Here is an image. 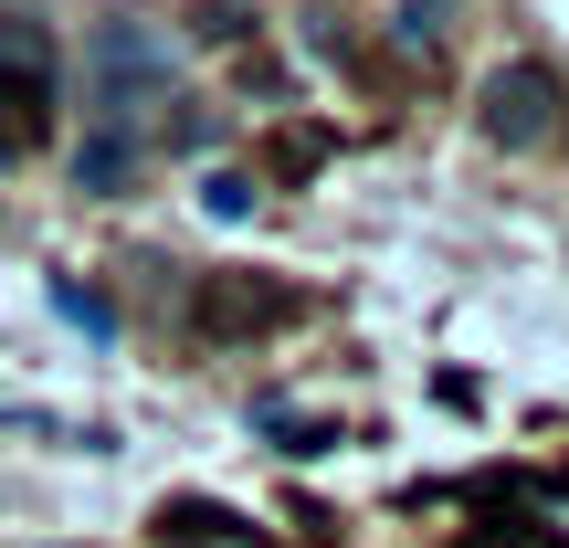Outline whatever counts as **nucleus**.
<instances>
[{"mask_svg": "<svg viewBox=\"0 0 569 548\" xmlns=\"http://www.w3.org/2000/svg\"><path fill=\"white\" fill-rule=\"evenodd\" d=\"M148 106H169V42H148L138 21H106L84 42V117H96L74 159L84 190H127V169L148 159Z\"/></svg>", "mask_w": 569, "mask_h": 548, "instance_id": "nucleus-1", "label": "nucleus"}, {"mask_svg": "<svg viewBox=\"0 0 569 548\" xmlns=\"http://www.w3.org/2000/svg\"><path fill=\"white\" fill-rule=\"evenodd\" d=\"M53 106H63V63H53V32L32 11L0 21V148H42L53 138Z\"/></svg>", "mask_w": 569, "mask_h": 548, "instance_id": "nucleus-2", "label": "nucleus"}, {"mask_svg": "<svg viewBox=\"0 0 569 548\" xmlns=\"http://www.w3.org/2000/svg\"><path fill=\"white\" fill-rule=\"evenodd\" d=\"M486 138L496 148H549L559 138V74L549 63H496L486 74Z\"/></svg>", "mask_w": 569, "mask_h": 548, "instance_id": "nucleus-3", "label": "nucleus"}, {"mask_svg": "<svg viewBox=\"0 0 569 548\" xmlns=\"http://www.w3.org/2000/svg\"><path fill=\"white\" fill-rule=\"evenodd\" d=\"M284 317H296V296L284 285H253V275H201V296H190V327L201 338H264Z\"/></svg>", "mask_w": 569, "mask_h": 548, "instance_id": "nucleus-4", "label": "nucleus"}, {"mask_svg": "<svg viewBox=\"0 0 569 548\" xmlns=\"http://www.w3.org/2000/svg\"><path fill=\"white\" fill-rule=\"evenodd\" d=\"M159 538L169 548H253V528L232 507H211V496H169V507H159Z\"/></svg>", "mask_w": 569, "mask_h": 548, "instance_id": "nucleus-5", "label": "nucleus"}, {"mask_svg": "<svg viewBox=\"0 0 569 548\" xmlns=\"http://www.w3.org/2000/svg\"><path fill=\"white\" fill-rule=\"evenodd\" d=\"M317 159H327V138H317V127H284V138H274V169H284V180H306Z\"/></svg>", "mask_w": 569, "mask_h": 548, "instance_id": "nucleus-6", "label": "nucleus"}, {"mask_svg": "<svg viewBox=\"0 0 569 548\" xmlns=\"http://www.w3.org/2000/svg\"><path fill=\"white\" fill-rule=\"evenodd\" d=\"M443 11H453V0H401V32L422 42V32H432V21H443Z\"/></svg>", "mask_w": 569, "mask_h": 548, "instance_id": "nucleus-7", "label": "nucleus"}]
</instances>
